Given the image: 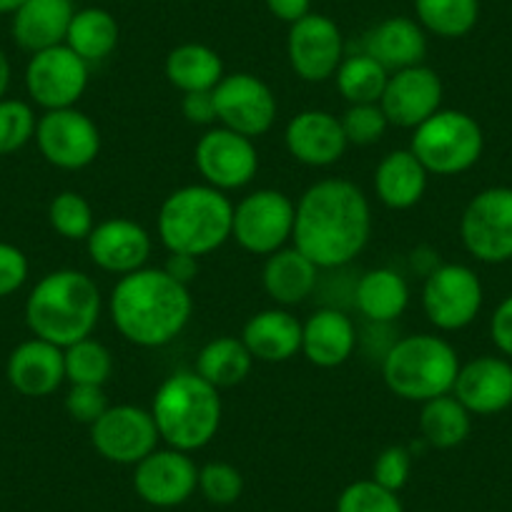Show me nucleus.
<instances>
[{
	"instance_id": "4be33fe9",
	"label": "nucleus",
	"mask_w": 512,
	"mask_h": 512,
	"mask_svg": "<svg viewBox=\"0 0 512 512\" xmlns=\"http://www.w3.org/2000/svg\"><path fill=\"white\" fill-rule=\"evenodd\" d=\"M6 377L13 390L23 397H48L66 382L63 349L46 339H26L11 352L6 362Z\"/></svg>"
},
{
	"instance_id": "bb28decb",
	"label": "nucleus",
	"mask_w": 512,
	"mask_h": 512,
	"mask_svg": "<svg viewBox=\"0 0 512 512\" xmlns=\"http://www.w3.org/2000/svg\"><path fill=\"white\" fill-rule=\"evenodd\" d=\"M319 267L307 259L297 246H284L267 256V264L262 269V284L267 297L277 307H297L304 299L312 297L317 289Z\"/></svg>"
},
{
	"instance_id": "9d476101",
	"label": "nucleus",
	"mask_w": 512,
	"mask_h": 512,
	"mask_svg": "<svg viewBox=\"0 0 512 512\" xmlns=\"http://www.w3.org/2000/svg\"><path fill=\"white\" fill-rule=\"evenodd\" d=\"M422 309L442 332H457L482 309V282L465 264H437L422 284Z\"/></svg>"
},
{
	"instance_id": "9b49d317",
	"label": "nucleus",
	"mask_w": 512,
	"mask_h": 512,
	"mask_svg": "<svg viewBox=\"0 0 512 512\" xmlns=\"http://www.w3.org/2000/svg\"><path fill=\"white\" fill-rule=\"evenodd\" d=\"M216 123L246 139H259L277 121L279 103L272 88L254 73H226L214 88Z\"/></svg>"
},
{
	"instance_id": "58836bf2",
	"label": "nucleus",
	"mask_w": 512,
	"mask_h": 512,
	"mask_svg": "<svg viewBox=\"0 0 512 512\" xmlns=\"http://www.w3.org/2000/svg\"><path fill=\"white\" fill-rule=\"evenodd\" d=\"M334 512H405L397 492L384 490L382 485L369 477V480H357L344 487L337 497Z\"/></svg>"
},
{
	"instance_id": "f3484780",
	"label": "nucleus",
	"mask_w": 512,
	"mask_h": 512,
	"mask_svg": "<svg viewBox=\"0 0 512 512\" xmlns=\"http://www.w3.org/2000/svg\"><path fill=\"white\" fill-rule=\"evenodd\" d=\"M442 96H445L442 78L437 76L435 68L420 63V66L390 73L382 98H379V108L384 111L390 126L415 131L420 123L440 111Z\"/></svg>"
},
{
	"instance_id": "2f4dec72",
	"label": "nucleus",
	"mask_w": 512,
	"mask_h": 512,
	"mask_svg": "<svg viewBox=\"0 0 512 512\" xmlns=\"http://www.w3.org/2000/svg\"><path fill=\"white\" fill-rule=\"evenodd\" d=\"M472 415L455 395H442L422 402L420 435L422 442L437 450H452L470 437Z\"/></svg>"
},
{
	"instance_id": "a878e982",
	"label": "nucleus",
	"mask_w": 512,
	"mask_h": 512,
	"mask_svg": "<svg viewBox=\"0 0 512 512\" xmlns=\"http://www.w3.org/2000/svg\"><path fill=\"white\" fill-rule=\"evenodd\" d=\"M73 0H26L13 13L11 33L18 48L33 53L66 43L68 26L73 21Z\"/></svg>"
},
{
	"instance_id": "6e6552de",
	"label": "nucleus",
	"mask_w": 512,
	"mask_h": 512,
	"mask_svg": "<svg viewBox=\"0 0 512 512\" xmlns=\"http://www.w3.org/2000/svg\"><path fill=\"white\" fill-rule=\"evenodd\" d=\"M297 204L279 189H256L234 206L231 239L254 256H272L294 236Z\"/></svg>"
},
{
	"instance_id": "0eeeda50",
	"label": "nucleus",
	"mask_w": 512,
	"mask_h": 512,
	"mask_svg": "<svg viewBox=\"0 0 512 512\" xmlns=\"http://www.w3.org/2000/svg\"><path fill=\"white\" fill-rule=\"evenodd\" d=\"M485 149L482 128L470 113L440 108L435 116L412 131L410 151L422 161L427 174L457 176L472 169Z\"/></svg>"
},
{
	"instance_id": "8fccbe9b",
	"label": "nucleus",
	"mask_w": 512,
	"mask_h": 512,
	"mask_svg": "<svg viewBox=\"0 0 512 512\" xmlns=\"http://www.w3.org/2000/svg\"><path fill=\"white\" fill-rule=\"evenodd\" d=\"M11 78H13L11 61H8L6 51L0 48V98H6L8 88H11Z\"/></svg>"
},
{
	"instance_id": "3c124183",
	"label": "nucleus",
	"mask_w": 512,
	"mask_h": 512,
	"mask_svg": "<svg viewBox=\"0 0 512 512\" xmlns=\"http://www.w3.org/2000/svg\"><path fill=\"white\" fill-rule=\"evenodd\" d=\"M26 0H0V16H13Z\"/></svg>"
},
{
	"instance_id": "f257e3e1",
	"label": "nucleus",
	"mask_w": 512,
	"mask_h": 512,
	"mask_svg": "<svg viewBox=\"0 0 512 512\" xmlns=\"http://www.w3.org/2000/svg\"><path fill=\"white\" fill-rule=\"evenodd\" d=\"M372 234V206L364 191L347 179H322L297 201L294 246L319 269L354 262Z\"/></svg>"
},
{
	"instance_id": "f8f14e48",
	"label": "nucleus",
	"mask_w": 512,
	"mask_h": 512,
	"mask_svg": "<svg viewBox=\"0 0 512 512\" xmlns=\"http://www.w3.org/2000/svg\"><path fill=\"white\" fill-rule=\"evenodd\" d=\"M36 146L43 159L63 171H81L101 154V131L83 111L58 108L38 118Z\"/></svg>"
},
{
	"instance_id": "c9c22d12",
	"label": "nucleus",
	"mask_w": 512,
	"mask_h": 512,
	"mask_svg": "<svg viewBox=\"0 0 512 512\" xmlns=\"http://www.w3.org/2000/svg\"><path fill=\"white\" fill-rule=\"evenodd\" d=\"M63 359H66V382L71 384L103 387L113 374V354L108 352L106 344L96 342L93 337L63 349Z\"/></svg>"
},
{
	"instance_id": "b1692460",
	"label": "nucleus",
	"mask_w": 512,
	"mask_h": 512,
	"mask_svg": "<svg viewBox=\"0 0 512 512\" xmlns=\"http://www.w3.org/2000/svg\"><path fill=\"white\" fill-rule=\"evenodd\" d=\"M357 349V327L352 317L334 307H322L302 322V354L314 367H342Z\"/></svg>"
},
{
	"instance_id": "de8ad7c7",
	"label": "nucleus",
	"mask_w": 512,
	"mask_h": 512,
	"mask_svg": "<svg viewBox=\"0 0 512 512\" xmlns=\"http://www.w3.org/2000/svg\"><path fill=\"white\" fill-rule=\"evenodd\" d=\"M264 3L277 21L289 23V26L312 13V0H264Z\"/></svg>"
},
{
	"instance_id": "37998d69",
	"label": "nucleus",
	"mask_w": 512,
	"mask_h": 512,
	"mask_svg": "<svg viewBox=\"0 0 512 512\" xmlns=\"http://www.w3.org/2000/svg\"><path fill=\"white\" fill-rule=\"evenodd\" d=\"M106 410L108 400L103 387H96V384H71V390L66 395V412L73 422L91 427Z\"/></svg>"
},
{
	"instance_id": "5701e85b",
	"label": "nucleus",
	"mask_w": 512,
	"mask_h": 512,
	"mask_svg": "<svg viewBox=\"0 0 512 512\" xmlns=\"http://www.w3.org/2000/svg\"><path fill=\"white\" fill-rule=\"evenodd\" d=\"M241 342L256 362H289L302 352V322L284 307L262 309L246 319Z\"/></svg>"
},
{
	"instance_id": "7c9ffc66",
	"label": "nucleus",
	"mask_w": 512,
	"mask_h": 512,
	"mask_svg": "<svg viewBox=\"0 0 512 512\" xmlns=\"http://www.w3.org/2000/svg\"><path fill=\"white\" fill-rule=\"evenodd\" d=\"M121 28L106 8H81L73 13L66 33V46L81 56L88 66L101 63L116 51Z\"/></svg>"
},
{
	"instance_id": "412c9836",
	"label": "nucleus",
	"mask_w": 512,
	"mask_h": 512,
	"mask_svg": "<svg viewBox=\"0 0 512 512\" xmlns=\"http://www.w3.org/2000/svg\"><path fill=\"white\" fill-rule=\"evenodd\" d=\"M452 395L470 415H497L512 405V364L502 357H477L460 364Z\"/></svg>"
},
{
	"instance_id": "f03ea898",
	"label": "nucleus",
	"mask_w": 512,
	"mask_h": 512,
	"mask_svg": "<svg viewBox=\"0 0 512 512\" xmlns=\"http://www.w3.org/2000/svg\"><path fill=\"white\" fill-rule=\"evenodd\" d=\"M108 312L126 342L159 349L184 332L194 314V299L189 287L164 269L144 267L118 279L108 299Z\"/></svg>"
},
{
	"instance_id": "aec40b11",
	"label": "nucleus",
	"mask_w": 512,
	"mask_h": 512,
	"mask_svg": "<svg viewBox=\"0 0 512 512\" xmlns=\"http://www.w3.org/2000/svg\"><path fill=\"white\" fill-rule=\"evenodd\" d=\"M284 144L299 164L312 166V169H327L342 159L349 141L344 136L339 116L322 111V108H307L287 123Z\"/></svg>"
},
{
	"instance_id": "1a4fd4ad",
	"label": "nucleus",
	"mask_w": 512,
	"mask_h": 512,
	"mask_svg": "<svg viewBox=\"0 0 512 512\" xmlns=\"http://www.w3.org/2000/svg\"><path fill=\"white\" fill-rule=\"evenodd\" d=\"M465 249L477 262L502 264L512 259V189L492 186L472 196L460 219Z\"/></svg>"
},
{
	"instance_id": "a19ab883",
	"label": "nucleus",
	"mask_w": 512,
	"mask_h": 512,
	"mask_svg": "<svg viewBox=\"0 0 512 512\" xmlns=\"http://www.w3.org/2000/svg\"><path fill=\"white\" fill-rule=\"evenodd\" d=\"M199 492L216 507L234 505L244 492V477L229 462H206L199 467Z\"/></svg>"
},
{
	"instance_id": "a18cd8bd",
	"label": "nucleus",
	"mask_w": 512,
	"mask_h": 512,
	"mask_svg": "<svg viewBox=\"0 0 512 512\" xmlns=\"http://www.w3.org/2000/svg\"><path fill=\"white\" fill-rule=\"evenodd\" d=\"M181 113L194 126H214L216 123V106H214V91H199V93H184L181 101Z\"/></svg>"
},
{
	"instance_id": "423d86ee",
	"label": "nucleus",
	"mask_w": 512,
	"mask_h": 512,
	"mask_svg": "<svg viewBox=\"0 0 512 512\" xmlns=\"http://www.w3.org/2000/svg\"><path fill=\"white\" fill-rule=\"evenodd\" d=\"M460 372V357L437 334H407L382 357V377L392 395L407 402H427L450 395Z\"/></svg>"
},
{
	"instance_id": "09e8293b",
	"label": "nucleus",
	"mask_w": 512,
	"mask_h": 512,
	"mask_svg": "<svg viewBox=\"0 0 512 512\" xmlns=\"http://www.w3.org/2000/svg\"><path fill=\"white\" fill-rule=\"evenodd\" d=\"M161 269H164L169 277H174L179 284L189 287V284L199 277V259L191 254H169V259H166V264Z\"/></svg>"
},
{
	"instance_id": "72a5a7b5",
	"label": "nucleus",
	"mask_w": 512,
	"mask_h": 512,
	"mask_svg": "<svg viewBox=\"0 0 512 512\" xmlns=\"http://www.w3.org/2000/svg\"><path fill=\"white\" fill-rule=\"evenodd\" d=\"M415 16L425 33L455 41L477 26L480 0H415Z\"/></svg>"
},
{
	"instance_id": "79ce46f5",
	"label": "nucleus",
	"mask_w": 512,
	"mask_h": 512,
	"mask_svg": "<svg viewBox=\"0 0 512 512\" xmlns=\"http://www.w3.org/2000/svg\"><path fill=\"white\" fill-rule=\"evenodd\" d=\"M412 472V450L405 445H392L377 455L372 465V480L384 490L400 492Z\"/></svg>"
},
{
	"instance_id": "ddd939ff",
	"label": "nucleus",
	"mask_w": 512,
	"mask_h": 512,
	"mask_svg": "<svg viewBox=\"0 0 512 512\" xmlns=\"http://www.w3.org/2000/svg\"><path fill=\"white\" fill-rule=\"evenodd\" d=\"M91 66L66 43L33 53L26 66V91L43 111L73 108L88 88Z\"/></svg>"
},
{
	"instance_id": "f704fd0d",
	"label": "nucleus",
	"mask_w": 512,
	"mask_h": 512,
	"mask_svg": "<svg viewBox=\"0 0 512 512\" xmlns=\"http://www.w3.org/2000/svg\"><path fill=\"white\" fill-rule=\"evenodd\" d=\"M334 78H337L339 93H342L349 106H354V103H379L390 71L362 51L354 53V56H344Z\"/></svg>"
},
{
	"instance_id": "e433bc0d",
	"label": "nucleus",
	"mask_w": 512,
	"mask_h": 512,
	"mask_svg": "<svg viewBox=\"0 0 512 512\" xmlns=\"http://www.w3.org/2000/svg\"><path fill=\"white\" fill-rule=\"evenodd\" d=\"M48 221L53 231L68 241H86L96 226L91 204L78 191H61L48 206Z\"/></svg>"
},
{
	"instance_id": "39448f33",
	"label": "nucleus",
	"mask_w": 512,
	"mask_h": 512,
	"mask_svg": "<svg viewBox=\"0 0 512 512\" xmlns=\"http://www.w3.org/2000/svg\"><path fill=\"white\" fill-rule=\"evenodd\" d=\"M221 412L219 390L196 369L169 374L151 402L159 437L166 447L181 452H196L209 445L221 427Z\"/></svg>"
},
{
	"instance_id": "ea45409f",
	"label": "nucleus",
	"mask_w": 512,
	"mask_h": 512,
	"mask_svg": "<svg viewBox=\"0 0 512 512\" xmlns=\"http://www.w3.org/2000/svg\"><path fill=\"white\" fill-rule=\"evenodd\" d=\"M349 146H372L382 141L390 121L379 108V103H354L339 116Z\"/></svg>"
},
{
	"instance_id": "473e14b6",
	"label": "nucleus",
	"mask_w": 512,
	"mask_h": 512,
	"mask_svg": "<svg viewBox=\"0 0 512 512\" xmlns=\"http://www.w3.org/2000/svg\"><path fill=\"white\" fill-rule=\"evenodd\" d=\"M254 367V357L236 337H216L201 347L196 357V372L214 384L216 390H229L244 382Z\"/></svg>"
},
{
	"instance_id": "c03bdc74",
	"label": "nucleus",
	"mask_w": 512,
	"mask_h": 512,
	"mask_svg": "<svg viewBox=\"0 0 512 512\" xmlns=\"http://www.w3.org/2000/svg\"><path fill=\"white\" fill-rule=\"evenodd\" d=\"M31 264H28L26 251L16 244L0 241V299L11 297L26 284Z\"/></svg>"
},
{
	"instance_id": "7ed1b4c3",
	"label": "nucleus",
	"mask_w": 512,
	"mask_h": 512,
	"mask_svg": "<svg viewBox=\"0 0 512 512\" xmlns=\"http://www.w3.org/2000/svg\"><path fill=\"white\" fill-rule=\"evenodd\" d=\"M101 307V289L86 272L56 269L28 294L26 324L33 337L66 349L91 337Z\"/></svg>"
},
{
	"instance_id": "a211bd4d",
	"label": "nucleus",
	"mask_w": 512,
	"mask_h": 512,
	"mask_svg": "<svg viewBox=\"0 0 512 512\" xmlns=\"http://www.w3.org/2000/svg\"><path fill=\"white\" fill-rule=\"evenodd\" d=\"M134 490L151 507H179L199 490V467L189 452L156 447L134 465Z\"/></svg>"
},
{
	"instance_id": "4468645a",
	"label": "nucleus",
	"mask_w": 512,
	"mask_h": 512,
	"mask_svg": "<svg viewBox=\"0 0 512 512\" xmlns=\"http://www.w3.org/2000/svg\"><path fill=\"white\" fill-rule=\"evenodd\" d=\"M159 440L151 410L136 405L108 407L91 425V445L116 465H139L159 447Z\"/></svg>"
},
{
	"instance_id": "6ab92c4d",
	"label": "nucleus",
	"mask_w": 512,
	"mask_h": 512,
	"mask_svg": "<svg viewBox=\"0 0 512 512\" xmlns=\"http://www.w3.org/2000/svg\"><path fill=\"white\" fill-rule=\"evenodd\" d=\"M154 241L151 234L134 219H106L93 226L86 239V251L91 262L108 274H134L146 267Z\"/></svg>"
},
{
	"instance_id": "cd10ccee",
	"label": "nucleus",
	"mask_w": 512,
	"mask_h": 512,
	"mask_svg": "<svg viewBox=\"0 0 512 512\" xmlns=\"http://www.w3.org/2000/svg\"><path fill=\"white\" fill-rule=\"evenodd\" d=\"M427 176L422 161L410 149L390 151L374 169V194L387 209H412L425 196Z\"/></svg>"
},
{
	"instance_id": "20e7f679",
	"label": "nucleus",
	"mask_w": 512,
	"mask_h": 512,
	"mask_svg": "<svg viewBox=\"0 0 512 512\" xmlns=\"http://www.w3.org/2000/svg\"><path fill=\"white\" fill-rule=\"evenodd\" d=\"M234 204L209 184H189L171 191L156 216V231L169 254L196 259L221 249L231 239Z\"/></svg>"
},
{
	"instance_id": "dca6fc26",
	"label": "nucleus",
	"mask_w": 512,
	"mask_h": 512,
	"mask_svg": "<svg viewBox=\"0 0 512 512\" xmlns=\"http://www.w3.org/2000/svg\"><path fill=\"white\" fill-rule=\"evenodd\" d=\"M287 58L292 71L307 83L334 78L344 61V36L337 23L322 13H309L289 26Z\"/></svg>"
},
{
	"instance_id": "c756f323",
	"label": "nucleus",
	"mask_w": 512,
	"mask_h": 512,
	"mask_svg": "<svg viewBox=\"0 0 512 512\" xmlns=\"http://www.w3.org/2000/svg\"><path fill=\"white\" fill-rule=\"evenodd\" d=\"M166 81L181 93L214 91L224 73V61L204 43H181L171 48L164 63Z\"/></svg>"
},
{
	"instance_id": "2eb2a0df",
	"label": "nucleus",
	"mask_w": 512,
	"mask_h": 512,
	"mask_svg": "<svg viewBox=\"0 0 512 512\" xmlns=\"http://www.w3.org/2000/svg\"><path fill=\"white\" fill-rule=\"evenodd\" d=\"M194 164L204 184L219 191L244 189L259 171V154L254 141L236 134L231 128H209L194 149Z\"/></svg>"
},
{
	"instance_id": "4c0bfd02",
	"label": "nucleus",
	"mask_w": 512,
	"mask_h": 512,
	"mask_svg": "<svg viewBox=\"0 0 512 512\" xmlns=\"http://www.w3.org/2000/svg\"><path fill=\"white\" fill-rule=\"evenodd\" d=\"M38 118L31 103L0 98V156H11L36 139Z\"/></svg>"
},
{
	"instance_id": "c85d7f7f",
	"label": "nucleus",
	"mask_w": 512,
	"mask_h": 512,
	"mask_svg": "<svg viewBox=\"0 0 512 512\" xmlns=\"http://www.w3.org/2000/svg\"><path fill=\"white\" fill-rule=\"evenodd\" d=\"M354 304L372 324H390L405 314L410 304V284L395 269H369L359 277Z\"/></svg>"
},
{
	"instance_id": "49530a36",
	"label": "nucleus",
	"mask_w": 512,
	"mask_h": 512,
	"mask_svg": "<svg viewBox=\"0 0 512 512\" xmlns=\"http://www.w3.org/2000/svg\"><path fill=\"white\" fill-rule=\"evenodd\" d=\"M490 337L505 357H512V294L507 299H502L500 307L492 312Z\"/></svg>"
},
{
	"instance_id": "393cba45",
	"label": "nucleus",
	"mask_w": 512,
	"mask_h": 512,
	"mask_svg": "<svg viewBox=\"0 0 512 512\" xmlns=\"http://www.w3.org/2000/svg\"><path fill=\"white\" fill-rule=\"evenodd\" d=\"M364 53L390 73L420 66L427 56V33L415 18H384L364 36Z\"/></svg>"
}]
</instances>
